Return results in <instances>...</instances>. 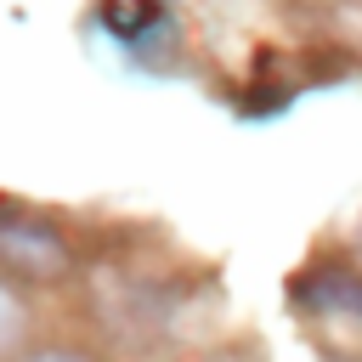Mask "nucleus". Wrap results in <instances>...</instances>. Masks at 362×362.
<instances>
[{
	"instance_id": "f257e3e1",
	"label": "nucleus",
	"mask_w": 362,
	"mask_h": 362,
	"mask_svg": "<svg viewBox=\"0 0 362 362\" xmlns=\"http://www.w3.org/2000/svg\"><path fill=\"white\" fill-rule=\"evenodd\" d=\"M288 305L322 362H362V272L311 266L288 283Z\"/></svg>"
},
{
	"instance_id": "f03ea898",
	"label": "nucleus",
	"mask_w": 362,
	"mask_h": 362,
	"mask_svg": "<svg viewBox=\"0 0 362 362\" xmlns=\"http://www.w3.org/2000/svg\"><path fill=\"white\" fill-rule=\"evenodd\" d=\"M74 266V243L45 215H28L17 204H0V272L23 283H57Z\"/></svg>"
},
{
	"instance_id": "7ed1b4c3",
	"label": "nucleus",
	"mask_w": 362,
	"mask_h": 362,
	"mask_svg": "<svg viewBox=\"0 0 362 362\" xmlns=\"http://www.w3.org/2000/svg\"><path fill=\"white\" fill-rule=\"evenodd\" d=\"M96 23H102L107 40H119V45L136 51V57L158 51V45L170 40V28H175V17H170L164 0H102Z\"/></svg>"
},
{
	"instance_id": "20e7f679",
	"label": "nucleus",
	"mask_w": 362,
	"mask_h": 362,
	"mask_svg": "<svg viewBox=\"0 0 362 362\" xmlns=\"http://www.w3.org/2000/svg\"><path fill=\"white\" fill-rule=\"evenodd\" d=\"M23 334H28V311H23V300H17V288L0 277V362L23 345Z\"/></svg>"
},
{
	"instance_id": "39448f33",
	"label": "nucleus",
	"mask_w": 362,
	"mask_h": 362,
	"mask_svg": "<svg viewBox=\"0 0 362 362\" xmlns=\"http://www.w3.org/2000/svg\"><path fill=\"white\" fill-rule=\"evenodd\" d=\"M23 362H90V356H79V351H40V356H23Z\"/></svg>"
},
{
	"instance_id": "423d86ee",
	"label": "nucleus",
	"mask_w": 362,
	"mask_h": 362,
	"mask_svg": "<svg viewBox=\"0 0 362 362\" xmlns=\"http://www.w3.org/2000/svg\"><path fill=\"white\" fill-rule=\"evenodd\" d=\"M204 362H255L249 351H221V356H204Z\"/></svg>"
}]
</instances>
